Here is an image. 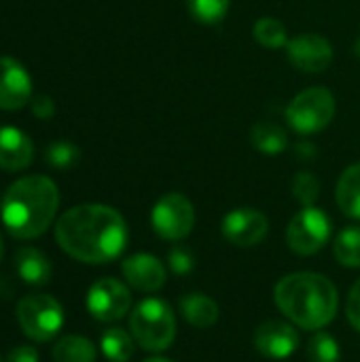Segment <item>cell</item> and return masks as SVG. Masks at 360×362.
I'll return each mask as SVG.
<instances>
[{
  "label": "cell",
  "instance_id": "1",
  "mask_svg": "<svg viewBox=\"0 0 360 362\" xmlns=\"http://www.w3.org/2000/svg\"><path fill=\"white\" fill-rule=\"evenodd\" d=\"M55 242L72 259L89 265L115 261L127 246V225L121 212L104 204H81L55 223Z\"/></svg>",
  "mask_w": 360,
  "mask_h": 362
},
{
  "label": "cell",
  "instance_id": "2",
  "mask_svg": "<svg viewBox=\"0 0 360 362\" xmlns=\"http://www.w3.org/2000/svg\"><path fill=\"white\" fill-rule=\"evenodd\" d=\"M278 310L303 331H320L333 322L339 295L335 284L316 272H295L278 280L274 288Z\"/></svg>",
  "mask_w": 360,
  "mask_h": 362
},
{
  "label": "cell",
  "instance_id": "3",
  "mask_svg": "<svg viewBox=\"0 0 360 362\" xmlns=\"http://www.w3.org/2000/svg\"><path fill=\"white\" fill-rule=\"evenodd\" d=\"M59 208V191L47 176L34 174L15 180L0 206V216L6 231L15 240L40 238L53 223Z\"/></svg>",
  "mask_w": 360,
  "mask_h": 362
},
{
  "label": "cell",
  "instance_id": "4",
  "mask_svg": "<svg viewBox=\"0 0 360 362\" xmlns=\"http://www.w3.org/2000/svg\"><path fill=\"white\" fill-rule=\"evenodd\" d=\"M129 333L146 352H163L176 337V318L172 308L159 299H142L129 314Z\"/></svg>",
  "mask_w": 360,
  "mask_h": 362
},
{
  "label": "cell",
  "instance_id": "5",
  "mask_svg": "<svg viewBox=\"0 0 360 362\" xmlns=\"http://www.w3.org/2000/svg\"><path fill=\"white\" fill-rule=\"evenodd\" d=\"M335 117V98L327 87H310L293 98L286 108V121L301 136L323 132Z\"/></svg>",
  "mask_w": 360,
  "mask_h": 362
},
{
  "label": "cell",
  "instance_id": "6",
  "mask_svg": "<svg viewBox=\"0 0 360 362\" xmlns=\"http://www.w3.org/2000/svg\"><path fill=\"white\" fill-rule=\"evenodd\" d=\"M17 322L36 344L51 341L64 327V310L51 295H28L17 303Z\"/></svg>",
  "mask_w": 360,
  "mask_h": 362
},
{
  "label": "cell",
  "instance_id": "7",
  "mask_svg": "<svg viewBox=\"0 0 360 362\" xmlns=\"http://www.w3.org/2000/svg\"><path fill=\"white\" fill-rule=\"evenodd\" d=\"M331 216L316 206H306L291 218L286 227V244L295 255L312 257L325 248V244L331 240Z\"/></svg>",
  "mask_w": 360,
  "mask_h": 362
},
{
  "label": "cell",
  "instance_id": "8",
  "mask_svg": "<svg viewBox=\"0 0 360 362\" xmlns=\"http://www.w3.org/2000/svg\"><path fill=\"white\" fill-rule=\"evenodd\" d=\"M151 225L161 240L180 242L195 227V210L182 193H168L151 210Z\"/></svg>",
  "mask_w": 360,
  "mask_h": 362
},
{
  "label": "cell",
  "instance_id": "9",
  "mask_svg": "<svg viewBox=\"0 0 360 362\" xmlns=\"http://www.w3.org/2000/svg\"><path fill=\"white\" fill-rule=\"evenodd\" d=\"M87 310L98 322H119L132 310V293L121 280L102 278L87 291Z\"/></svg>",
  "mask_w": 360,
  "mask_h": 362
},
{
  "label": "cell",
  "instance_id": "10",
  "mask_svg": "<svg viewBox=\"0 0 360 362\" xmlns=\"http://www.w3.org/2000/svg\"><path fill=\"white\" fill-rule=\"evenodd\" d=\"M225 240L240 248H252L261 244L269 231V221L261 210L255 208H236L225 214L221 223Z\"/></svg>",
  "mask_w": 360,
  "mask_h": 362
},
{
  "label": "cell",
  "instance_id": "11",
  "mask_svg": "<svg viewBox=\"0 0 360 362\" xmlns=\"http://www.w3.org/2000/svg\"><path fill=\"white\" fill-rule=\"evenodd\" d=\"M286 55L301 72H325L333 62V47L320 34H297L286 42Z\"/></svg>",
  "mask_w": 360,
  "mask_h": 362
},
{
  "label": "cell",
  "instance_id": "12",
  "mask_svg": "<svg viewBox=\"0 0 360 362\" xmlns=\"http://www.w3.org/2000/svg\"><path fill=\"white\" fill-rule=\"evenodd\" d=\"M255 348L265 358L272 361H284L297 352L301 346V335L295 329V325H289L284 320H265L255 331Z\"/></svg>",
  "mask_w": 360,
  "mask_h": 362
},
{
  "label": "cell",
  "instance_id": "13",
  "mask_svg": "<svg viewBox=\"0 0 360 362\" xmlns=\"http://www.w3.org/2000/svg\"><path fill=\"white\" fill-rule=\"evenodd\" d=\"M32 98V78L13 57H0V108L19 110Z\"/></svg>",
  "mask_w": 360,
  "mask_h": 362
},
{
  "label": "cell",
  "instance_id": "14",
  "mask_svg": "<svg viewBox=\"0 0 360 362\" xmlns=\"http://www.w3.org/2000/svg\"><path fill=\"white\" fill-rule=\"evenodd\" d=\"M121 274H123L125 282L140 293H155L168 280L166 265L157 257L146 255V252H138V255L127 257L121 263Z\"/></svg>",
  "mask_w": 360,
  "mask_h": 362
},
{
  "label": "cell",
  "instance_id": "15",
  "mask_svg": "<svg viewBox=\"0 0 360 362\" xmlns=\"http://www.w3.org/2000/svg\"><path fill=\"white\" fill-rule=\"evenodd\" d=\"M34 159V144L30 136L13 125H0V170L21 172Z\"/></svg>",
  "mask_w": 360,
  "mask_h": 362
},
{
  "label": "cell",
  "instance_id": "16",
  "mask_svg": "<svg viewBox=\"0 0 360 362\" xmlns=\"http://www.w3.org/2000/svg\"><path fill=\"white\" fill-rule=\"evenodd\" d=\"M182 318L195 329H210L219 322V303L204 293L182 295L178 301Z\"/></svg>",
  "mask_w": 360,
  "mask_h": 362
},
{
  "label": "cell",
  "instance_id": "17",
  "mask_svg": "<svg viewBox=\"0 0 360 362\" xmlns=\"http://www.w3.org/2000/svg\"><path fill=\"white\" fill-rule=\"evenodd\" d=\"M15 269L19 278L30 286H45L51 280V263L38 248H21L15 255Z\"/></svg>",
  "mask_w": 360,
  "mask_h": 362
},
{
  "label": "cell",
  "instance_id": "18",
  "mask_svg": "<svg viewBox=\"0 0 360 362\" xmlns=\"http://www.w3.org/2000/svg\"><path fill=\"white\" fill-rule=\"evenodd\" d=\"M335 202L348 218L360 221V161L344 170L339 176L335 187Z\"/></svg>",
  "mask_w": 360,
  "mask_h": 362
},
{
  "label": "cell",
  "instance_id": "19",
  "mask_svg": "<svg viewBox=\"0 0 360 362\" xmlns=\"http://www.w3.org/2000/svg\"><path fill=\"white\" fill-rule=\"evenodd\" d=\"M250 142L259 153L274 157L289 148V134L274 121H259L250 129Z\"/></svg>",
  "mask_w": 360,
  "mask_h": 362
},
{
  "label": "cell",
  "instance_id": "20",
  "mask_svg": "<svg viewBox=\"0 0 360 362\" xmlns=\"http://www.w3.org/2000/svg\"><path fill=\"white\" fill-rule=\"evenodd\" d=\"M51 356L53 362H95L98 350L87 337L66 335L55 344Z\"/></svg>",
  "mask_w": 360,
  "mask_h": 362
},
{
  "label": "cell",
  "instance_id": "21",
  "mask_svg": "<svg viewBox=\"0 0 360 362\" xmlns=\"http://www.w3.org/2000/svg\"><path fill=\"white\" fill-rule=\"evenodd\" d=\"M134 346H136V341H134L132 333H127L119 327L106 329L100 337V348L110 362L132 361L134 350H136Z\"/></svg>",
  "mask_w": 360,
  "mask_h": 362
},
{
  "label": "cell",
  "instance_id": "22",
  "mask_svg": "<svg viewBox=\"0 0 360 362\" xmlns=\"http://www.w3.org/2000/svg\"><path fill=\"white\" fill-rule=\"evenodd\" d=\"M333 255L339 265L348 269L360 267V227H346L337 233L333 244Z\"/></svg>",
  "mask_w": 360,
  "mask_h": 362
},
{
  "label": "cell",
  "instance_id": "23",
  "mask_svg": "<svg viewBox=\"0 0 360 362\" xmlns=\"http://www.w3.org/2000/svg\"><path fill=\"white\" fill-rule=\"evenodd\" d=\"M252 34H255V40L263 45L265 49H280V47H286L289 42L286 28L276 17H261L252 25Z\"/></svg>",
  "mask_w": 360,
  "mask_h": 362
},
{
  "label": "cell",
  "instance_id": "24",
  "mask_svg": "<svg viewBox=\"0 0 360 362\" xmlns=\"http://www.w3.org/2000/svg\"><path fill=\"white\" fill-rule=\"evenodd\" d=\"M308 361L310 362H339L342 350L337 339L327 331H314L308 341Z\"/></svg>",
  "mask_w": 360,
  "mask_h": 362
},
{
  "label": "cell",
  "instance_id": "25",
  "mask_svg": "<svg viewBox=\"0 0 360 362\" xmlns=\"http://www.w3.org/2000/svg\"><path fill=\"white\" fill-rule=\"evenodd\" d=\"M187 11L197 23L212 25L227 15L229 0H187Z\"/></svg>",
  "mask_w": 360,
  "mask_h": 362
},
{
  "label": "cell",
  "instance_id": "26",
  "mask_svg": "<svg viewBox=\"0 0 360 362\" xmlns=\"http://www.w3.org/2000/svg\"><path fill=\"white\" fill-rule=\"evenodd\" d=\"M291 191L303 208L314 206L320 195V182L312 172H297L291 182Z\"/></svg>",
  "mask_w": 360,
  "mask_h": 362
},
{
  "label": "cell",
  "instance_id": "27",
  "mask_svg": "<svg viewBox=\"0 0 360 362\" xmlns=\"http://www.w3.org/2000/svg\"><path fill=\"white\" fill-rule=\"evenodd\" d=\"M45 157L49 161V165H53L57 170H68L81 159V151H79V146H74L70 142H53L47 148Z\"/></svg>",
  "mask_w": 360,
  "mask_h": 362
},
{
  "label": "cell",
  "instance_id": "28",
  "mask_svg": "<svg viewBox=\"0 0 360 362\" xmlns=\"http://www.w3.org/2000/svg\"><path fill=\"white\" fill-rule=\"evenodd\" d=\"M168 265L176 276H187L195 269V257L185 246H174L168 252Z\"/></svg>",
  "mask_w": 360,
  "mask_h": 362
},
{
  "label": "cell",
  "instance_id": "29",
  "mask_svg": "<svg viewBox=\"0 0 360 362\" xmlns=\"http://www.w3.org/2000/svg\"><path fill=\"white\" fill-rule=\"evenodd\" d=\"M346 316H348V322L352 325V329L360 333V280L354 282V286L350 288V295L346 301Z\"/></svg>",
  "mask_w": 360,
  "mask_h": 362
},
{
  "label": "cell",
  "instance_id": "30",
  "mask_svg": "<svg viewBox=\"0 0 360 362\" xmlns=\"http://www.w3.org/2000/svg\"><path fill=\"white\" fill-rule=\"evenodd\" d=\"M32 112L36 119L40 121H49L53 115H55V104L49 95H38L34 102H32Z\"/></svg>",
  "mask_w": 360,
  "mask_h": 362
},
{
  "label": "cell",
  "instance_id": "31",
  "mask_svg": "<svg viewBox=\"0 0 360 362\" xmlns=\"http://www.w3.org/2000/svg\"><path fill=\"white\" fill-rule=\"evenodd\" d=\"M6 362H38V352L32 346H15L8 352Z\"/></svg>",
  "mask_w": 360,
  "mask_h": 362
},
{
  "label": "cell",
  "instance_id": "32",
  "mask_svg": "<svg viewBox=\"0 0 360 362\" xmlns=\"http://www.w3.org/2000/svg\"><path fill=\"white\" fill-rule=\"evenodd\" d=\"M295 153L303 161L306 159H314L316 157V146L312 142H299V144H295Z\"/></svg>",
  "mask_w": 360,
  "mask_h": 362
},
{
  "label": "cell",
  "instance_id": "33",
  "mask_svg": "<svg viewBox=\"0 0 360 362\" xmlns=\"http://www.w3.org/2000/svg\"><path fill=\"white\" fill-rule=\"evenodd\" d=\"M144 362H172V361H168V358H163V356H153V358H146Z\"/></svg>",
  "mask_w": 360,
  "mask_h": 362
},
{
  "label": "cell",
  "instance_id": "34",
  "mask_svg": "<svg viewBox=\"0 0 360 362\" xmlns=\"http://www.w3.org/2000/svg\"><path fill=\"white\" fill-rule=\"evenodd\" d=\"M2 257H4V240L0 235V263H2Z\"/></svg>",
  "mask_w": 360,
  "mask_h": 362
},
{
  "label": "cell",
  "instance_id": "35",
  "mask_svg": "<svg viewBox=\"0 0 360 362\" xmlns=\"http://www.w3.org/2000/svg\"><path fill=\"white\" fill-rule=\"evenodd\" d=\"M354 51H356V55H359V57H360V38H359V40H356V45H354Z\"/></svg>",
  "mask_w": 360,
  "mask_h": 362
},
{
  "label": "cell",
  "instance_id": "36",
  "mask_svg": "<svg viewBox=\"0 0 360 362\" xmlns=\"http://www.w3.org/2000/svg\"><path fill=\"white\" fill-rule=\"evenodd\" d=\"M0 362H4V361H2V358H0Z\"/></svg>",
  "mask_w": 360,
  "mask_h": 362
}]
</instances>
